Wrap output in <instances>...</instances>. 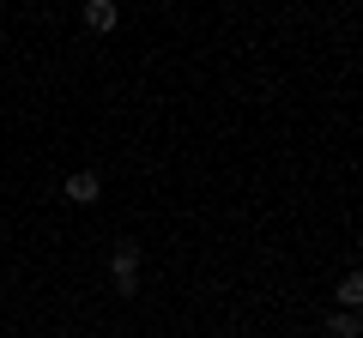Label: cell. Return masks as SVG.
<instances>
[{"label": "cell", "instance_id": "1", "mask_svg": "<svg viewBox=\"0 0 363 338\" xmlns=\"http://www.w3.org/2000/svg\"><path fill=\"white\" fill-rule=\"evenodd\" d=\"M109 284H116V296H133L140 290V242H116V254H109Z\"/></svg>", "mask_w": 363, "mask_h": 338}, {"label": "cell", "instance_id": "2", "mask_svg": "<svg viewBox=\"0 0 363 338\" xmlns=\"http://www.w3.org/2000/svg\"><path fill=\"white\" fill-rule=\"evenodd\" d=\"M61 194L73 199V206H97V199H104V182H97L91 169H73V175H67V187H61Z\"/></svg>", "mask_w": 363, "mask_h": 338}, {"label": "cell", "instance_id": "3", "mask_svg": "<svg viewBox=\"0 0 363 338\" xmlns=\"http://www.w3.org/2000/svg\"><path fill=\"white\" fill-rule=\"evenodd\" d=\"M116 18H121V13L109 6V0H85V25L97 30V37H109V30H116Z\"/></svg>", "mask_w": 363, "mask_h": 338}, {"label": "cell", "instance_id": "4", "mask_svg": "<svg viewBox=\"0 0 363 338\" xmlns=\"http://www.w3.org/2000/svg\"><path fill=\"white\" fill-rule=\"evenodd\" d=\"M333 296H339V308H351V314H357V308H363V278H357V272H345Z\"/></svg>", "mask_w": 363, "mask_h": 338}, {"label": "cell", "instance_id": "5", "mask_svg": "<svg viewBox=\"0 0 363 338\" xmlns=\"http://www.w3.org/2000/svg\"><path fill=\"white\" fill-rule=\"evenodd\" d=\"M363 332V320L351 308H339V314H327V338H357Z\"/></svg>", "mask_w": 363, "mask_h": 338}]
</instances>
